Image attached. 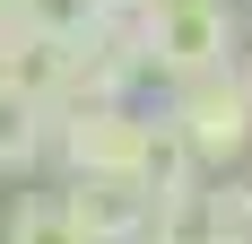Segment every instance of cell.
Returning a JSON list of instances; mask_svg holds the SVG:
<instances>
[{
    "label": "cell",
    "mask_w": 252,
    "mask_h": 244,
    "mask_svg": "<svg viewBox=\"0 0 252 244\" xmlns=\"http://www.w3.org/2000/svg\"><path fill=\"white\" fill-rule=\"evenodd\" d=\"M139 244H174V236H139Z\"/></svg>",
    "instance_id": "cell-12"
},
{
    "label": "cell",
    "mask_w": 252,
    "mask_h": 244,
    "mask_svg": "<svg viewBox=\"0 0 252 244\" xmlns=\"http://www.w3.org/2000/svg\"><path fill=\"white\" fill-rule=\"evenodd\" d=\"M96 9H130V0H96Z\"/></svg>",
    "instance_id": "cell-11"
},
{
    "label": "cell",
    "mask_w": 252,
    "mask_h": 244,
    "mask_svg": "<svg viewBox=\"0 0 252 244\" xmlns=\"http://www.w3.org/2000/svg\"><path fill=\"white\" fill-rule=\"evenodd\" d=\"M87 18H96V0H18V26L61 35V44H78V35H87Z\"/></svg>",
    "instance_id": "cell-8"
},
{
    "label": "cell",
    "mask_w": 252,
    "mask_h": 244,
    "mask_svg": "<svg viewBox=\"0 0 252 244\" xmlns=\"http://www.w3.org/2000/svg\"><path fill=\"white\" fill-rule=\"evenodd\" d=\"M148 122L157 114H139V105H70V114H52V157L70 166V183H87V174L139 183Z\"/></svg>",
    "instance_id": "cell-3"
},
{
    "label": "cell",
    "mask_w": 252,
    "mask_h": 244,
    "mask_svg": "<svg viewBox=\"0 0 252 244\" xmlns=\"http://www.w3.org/2000/svg\"><path fill=\"white\" fill-rule=\"evenodd\" d=\"M35 157H52V114L26 105L18 87H0V174H26Z\"/></svg>",
    "instance_id": "cell-6"
},
{
    "label": "cell",
    "mask_w": 252,
    "mask_h": 244,
    "mask_svg": "<svg viewBox=\"0 0 252 244\" xmlns=\"http://www.w3.org/2000/svg\"><path fill=\"white\" fill-rule=\"evenodd\" d=\"M61 201H70V218L87 244H139L157 227V201L139 192V183H113V174H87V183H61Z\"/></svg>",
    "instance_id": "cell-5"
},
{
    "label": "cell",
    "mask_w": 252,
    "mask_h": 244,
    "mask_svg": "<svg viewBox=\"0 0 252 244\" xmlns=\"http://www.w3.org/2000/svg\"><path fill=\"white\" fill-rule=\"evenodd\" d=\"M9 26H18V0H0V35H9Z\"/></svg>",
    "instance_id": "cell-10"
},
{
    "label": "cell",
    "mask_w": 252,
    "mask_h": 244,
    "mask_svg": "<svg viewBox=\"0 0 252 244\" xmlns=\"http://www.w3.org/2000/svg\"><path fill=\"white\" fill-rule=\"evenodd\" d=\"M235 79H244V96H252V52H235Z\"/></svg>",
    "instance_id": "cell-9"
},
{
    "label": "cell",
    "mask_w": 252,
    "mask_h": 244,
    "mask_svg": "<svg viewBox=\"0 0 252 244\" xmlns=\"http://www.w3.org/2000/svg\"><path fill=\"white\" fill-rule=\"evenodd\" d=\"M0 87H18L26 105L61 114V105H70V87H78V44L35 35V26H9V35H0Z\"/></svg>",
    "instance_id": "cell-4"
},
{
    "label": "cell",
    "mask_w": 252,
    "mask_h": 244,
    "mask_svg": "<svg viewBox=\"0 0 252 244\" xmlns=\"http://www.w3.org/2000/svg\"><path fill=\"white\" fill-rule=\"evenodd\" d=\"M244 9H252V0H244Z\"/></svg>",
    "instance_id": "cell-14"
},
{
    "label": "cell",
    "mask_w": 252,
    "mask_h": 244,
    "mask_svg": "<svg viewBox=\"0 0 252 244\" xmlns=\"http://www.w3.org/2000/svg\"><path fill=\"white\" fill-rule=\"evenodd\" d=\"M139 35H148V70L165 87L235 61V9L226 0H139Z\"/></svg>",
    "instance_id": "cell-2"
},
{
    "label": "cell",
    "mask_w": 252,
    "mask_h": 244,
    "mask_svg": "<svg viewBox=\"0 0 252 244\" xmlns=\"http://www.w3.org/2000/svg\"><path fill=\"white\" fill-rule=\"evenodd\" d=\"M165 122H174V140L191 148L200 174L252 166V96H244V79H235V61L183 79V87H165Z\"/></svg>",
    "instance_id": "cell-1"
},
{
    "label": "cell",
    "mask_w": 252,
    "mask_h": 244,
    "mask_svg": "<svg viewBox=\"0 0 252 244\" xmlns=\"http://www.w3.org/2000/svg\"><path fill=\"white\" fill-rule=\"evenodd\" d=\"M9 244H87V236H78V218H70L61 192H26L9 209Z\"/></svg>",
    "instance_id": "cell-7"
},
{
    "label": "cell",
    "mask_w": 252,
    "mask_h": 244,
    "mask_svg": "<svg viewBox=\"0 0 252 244\" xmlns=\"http://www.w3.org/2000/svg\"><path fill=\"white\" fill-rule=\"evenodd\" d=\"M244 192H252V166H244Z\"/></svg>",
    "instance_id": "cell-13"
}]
</instances>
